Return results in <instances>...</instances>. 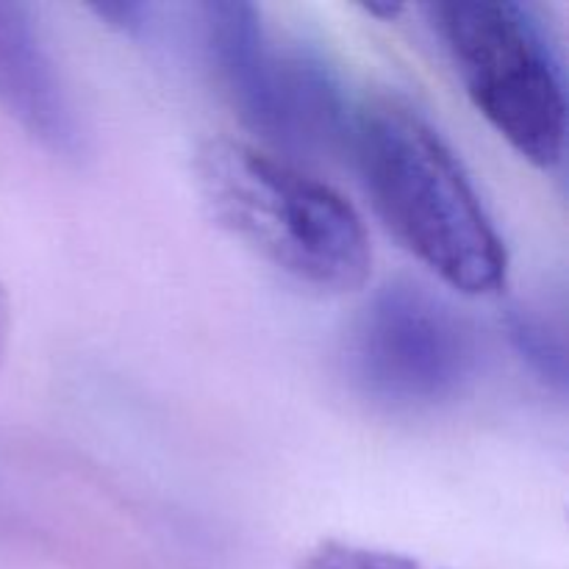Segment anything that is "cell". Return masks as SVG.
<instances>
[{
    "instance_id": "obj_3",
    "label": "cell",
    "mask_w": 569,
    "mask_h": 569,
    "mask_svg": "<svg viewBox=\"0 0 569 569\" xmlns=\"http://www.w3.org/2000/svg\"><path fill=\"white\" fill-rule=\"evenodd\" d=\"M478 114L526 161L553 170L565 159V72L542 22L509 0H450L428 6Z\"/></svg>"
},
{
    "instance_id": "obj_5",
    "label": "cell",
    "mask_w": 569,
    "mask_h": 569,
    "mask_svg": "<svg viewBox=\"0 0 569 569\" xmlns=\"http://www.w3.org/2000/svg\"><path fill=\"white\" fill-rule=\"evenodd\" d=\"M348 372L383 409H439L476 381V331L439 295L409 281L387 283L353 322Z\"/></svg>"
},
{
    "instance_id": "obj_6",
    "label": "cell",
    "mask_w": 569,
    "mask_h": 569,
    "mask_svg": "<svg viewBox=\"0 0 569 569\" xmlns=\"http://www.w3.org/2000/svg\"><path fill=\"white\" fill-rule=\"evenodd\" d=\"M0 111L59 159L83 156V128L33 9L0 0Z\"/></svg>"
},
{
    "instance_id": "obj_1",
    "label": "cell",
    "mask_w": 569,
    "mask_h": 569,
    "mask_svg": "<svg viewBox=\"0 0 569 569\" xmlns=\"http://www.w3.org/2000/svg\"><path fill=\"white\" fill-rule=\"evenodd\" d=\"M348 148L378 220L422 267L461 295L503 287V239L461 161L415 109L370 100L353 111Z\"/></svg>"
},
{
    "instance_id": "obj_7",
    "label": "cell",
    "mask_w": 569,
    "mask_h": 569,
    "mask_svg": "<svg viewBox=\"0 0 569 569\" xmlns=\"http://www.w3.org/2000/svg\"><path fill=\"white\" fill-rule=\"evenodd\" d=\"M506 326H509V339L515 345L517 356L531 367L533 376L545 387L565 392L567 350L561 333L545 317L533 315L528 309H511V315L506 317Z\"/></svg>"
},
{
    "instance_id": "obj_2",
    "label": "cell",
    "mask_w": 569,
    "mask_h": 569,
    "mask_svg": "<svg viewBox=\"0 0 569 569\" xmlns=\"http://www.w3.org/2000/svg\"><path fill=\"white\" fill-rule=\"evenodd\" d=\"M192 181L211 222L289 281L345 295L370 278L359 211L289 161L237 139H206L192 156Z\"/></svg>"
},
{
    "instance_id": "obj_4",
    "label": "cell",
    "mask_w": 569,
    "mask_h": 569,
    "mask_svg": "<svg viewBox=\"0 0 569 569\" xmlns=\"http://www.w3.org/2000/svg\"><path fill=\"white\" fill-rule=\"evenodd\" d=\"M200 22L217 81L256 137L289 153L348 144L353 109L320 50L278 44L253 3L211 0L200 6Z\"/></svg>"
},
{
    "instance_id": "obj_8",
    "label": "cell",
    "mask_w": 569,
    "mask_h": 569,
    "mask_svg": "<svg viewBox=\"0 0 569 569\" xmlns=\"http://www.w3.org/2000/svg\"><path fill=\"white\" fill-rule=\"evenodd\" d=\"M89 9H92L106 26L117 28V31L128 33V37L148 33L150 14H153V6L148 3H92Z\"/></svg>"
},
{
    "instance_id": "obj_9",
    "label": "cell",
    "mask_w": 569,
    "mask_h": 569,
    "mask_svg": "<svg viewBox=\"0 0 569 569\" xmlns=\"http://www.w3.org/2000/svg\"><path fill=\"white\" fill-rule=\"evenodd\" d=\"M9 339H11V303L6 287L0 283V370L6 365V353H9Z\"/></svg>"
}]
</instances>
